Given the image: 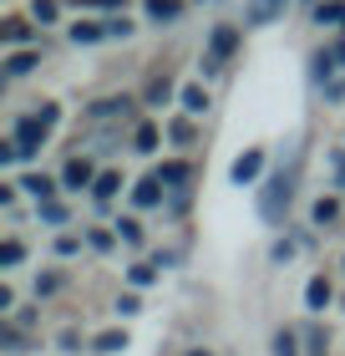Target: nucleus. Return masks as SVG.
Wrapping results in <instances>:
<instances>
[{
    "label": "nucleus",
    "mask_w": 345,
    "mask_h": 356,
    "mask_svg": "<svg viewBox=\"0 0 345 356\" xmlns=\"http://www.w3.org/2000/svg\"><path fill=\"white\" fill-rule=\"evenodd\" d=\"M51 118H56V112L46 107L41 118H21V122H15V148H21V158H31V153L46 143V133H51Z\"/></svg>",
    "instance_id": "obj_1"
},
{
    "label": "nucleus",
    "mask_w": 345,
    "mask_h": 356,
    "mask_svg": "<svg viewBox=\"0 0 345 356\" xmlns=\"http://www.w3.org/2000/svg\"><path fill=\"white\" fill-rule=\"evenodd\" d=\"M234 46H239V36H234L228 26H219V31H213V46H208V61H213V67L228 61V56H234Z\"/></svg>",
    "instance_id": "obj_2"
},
{
    "label": "nucleus",
    "mask_w": 345,
    "mask_h": 356,
    "mask_svg": "<svg viewBox=\"0 0 345 356\" xmlns=\"http://www.w3.org/2000/svg\"><path fill=\"white\" fill-rule=\"evenodd\" d=\"M259 168H264V153H259V148L239 153V163H234V184H249V178H259Z\"/></svg>",
    "instance_id": "obj_3"
},
{
    "label": "nucleus",
    "mask_w": 345,
    "mask_h": 356,
    "mask_svg": "<svg viewBox=\"0 0 345 356\" xmlns=\"http://www.w3.org/2000/svg\"><path fill=\"white\" fill-rule=\"evenodd\" d=\"M162 188H168L162 178H142V184H137V204L142 209H158L162 204Z\"/></svg>",
    "instance_id": "obj_4"
},
{
    "label": "nucleus",
    "mask_w": 345,
    "mask_h": 356,
    "mask_svg": "<svg viewBox=\"0 0 345 356\" xmlns=\"http://www.w3.org/2000/svg\"><path fill=\"white\" fill-rule=\"evenodd\" d=\"M67 184H71V188H87V184H96V173H92V163H87V158H71V163H67Z\"/></svg>",
    "instance_id": "obj_5"
},
{
    "label": "nucleus",
    "mask_w": 345,
    "mask_h": 356,
    "mask_svg": "<svg viewBox=\"0 0 345 356\" xmlns=\"http://www.w3.org/2000/svg\"><path fill=\"white\" fill-rule=\"evenodd\" d=\"M117 188H122V178H117V173H96L92 199H96V204H112V193H117Z\"/></svg>",
    "instance_id": "obj_6"
},
{
    "label": "nucleus",
    "mask_w": 345,
    "mask_h": 356,
    "mask_svg": "<svg viewBox=\"0 0 345 356\" xmlns=\"http://www.w3.org/2000/svg\"><path fill=\"white\" fill-rule=\"evenodd\" d=\"M285 6V0H249V21L254 26H264V21H274V10Z\"/></svg>",
    "instance_id": "obj_7"
},
{
    "label": "nucleus",
    "mask_w": 345,
    "mask_h": 356,
    "mask_svg": "<svg viewBox=\"0 0 345 356\" xmlns=\"http://www.w3.org/2000/svg\"><path fill=\"white\" fill-rule=\"evenodd\" d=\"M315 21L320 26H345V6H340V0H325V6L315 10Z\"/></svg>",
    "instance_id": "obj_8"
},
{
    "label": "nucleus",
    "mask_w": 345,
    "mask_h": 356,
    "mask_svg": "<svg viewBox=\"0 0 345 356\" xmlns=\"http://www.w3.org/2000/svg\"><path fill=\"white\" fill-rule=\"evenodd\" d=\"M325 300H330V285H325V280H310V290H305V305H310V311H320Z\"/></svg>",
    "instance_id": "obj_9"
},
{
    "label": "nucleus",
    "mask_w": 345,
    "mask_h": 356,
    "mask_svg": "<svg viewBox=\"0 0 345 356\" xmlns=\"http://www.w3.org/2000/svg\"><path fill=\"white\" fill-rule=\"evenodd\" d=\"M102 36H107V31L92 26V21H76V26H71V41H87V46H92V41H102Z\"/></svg>",
    "instance_id": "obj_10"
},
{
    "label": "nucleus",
    "mask_w": 345,
    "mask_h": 356,
    "mask_svg": "<svg viewBox=\"0 0 345 356\" xmlns=\"http://www.w3.org/2000/svg\"><path fill=\"white\" fill-rule=\"evenodd\" d=\"M31 67H36V56H31V51H15V56L6 61V76H26Z\"/></svg>",
    "instance_id": "obj_11"
},
{
    "label": "nucleus",
    "mask_w": 345,
    "mask_h": 356,
    "mask_svg": "<svg viewBox=\"0 0 345 356\" xmlns=\"http://www.w3.org/2000/svg\"><path fill=\"white\" fill-rule=\"evenodd\" d=\"M26 188L36 193V199H51V188H56V184H51L46 173H31V178H26Z\"/></svg>",
    "instance_id": "obj_12"
},
{
    "label": "nucleus",
    "mask_w": 345,
    "mask_h": 356,
    "mask_svg": "<svg viewBox=\"0 0 345 356\" xmlns=\"http://www.w3.org/2000/svg\"><path fill=\"white\" fill-rule=\"evenodd\" d=\"M183 107H188V112H203V107H208L203 87H183Z\"/></svg>",
    "instance_id": "obj_13"
},
{
    "label": "nucleus",
    "mask_w": 345,
    "mask_h": 356,
    "mask_svg": "<svg viewBox=\"0 0 345 356\" xmlns=\"http://www.w3.org/2000/svg\"><path fill=\"white\" fill-rule=\"evenodd\" d=\"M147 10H153L158 21H173V15H178V0H147Z\"/></svg>",
    "instance_id": "obj_14"
},
{
    "label": "nucleus",
    "mask_w": 345,
    "mask_h": 356,
    "mask_svg": "<svg viewBox=\"0 0 345 356\" xmlns=\"http://www.w3.org/2000/svg\"><path fill=\"white\" fill-rule=\"evenodd\" d=\"M133 143H137V148H142V153H147V148H158V127H153V122H142Z\"/></svg>",
    "instance_id": "obj_15"
},
{
    "label": "nucleus",
    "mask_w": 345,
    "mask_h": 356,
    "mask_svg": "<svg viewBox=\"0 0 345 356\" xmlns=\"http://www.w3.org/2000/svg\"><path fill=\"white\" fill-rule=\"evenodd\" d=\"M31 15H36L41 26H46V21H56V0H36V6H31Z\"/></svg>",
    "instance_id": "obj_16"
},
{
    "label": "nucleus",
    "mask_w": 345,
    "mask_h": 356,
    "mask_svg": "<svg viewBox=\"0 0 345 356\" xmlns=\"http://www.w3.org/2000/svg\"><path fill=\"white\" fill-rule=\"evenodd\" d=\"M183 178H188V168H183V163L162 168V184H168V188H183Z\"/></svg>",
    "instance_id": "obj_17"
},
{
    "label": "nucleus",
    "mask_w": 345,
    "mask_h": 356,
    "mask_svg": "<svg viewBox=\"0 0 345 356\" xmlns=\"http://www.w3.org/2000/svg\"><path fill=\"white\" fill-rule=\"evenodd\" d=\"M274 356H294V336L279 331V336H274Z\"/></svg>",
    "instance_id": "obj_18"
},
{
    "label": "nucleus",
    "mask_w": 345,
    "mask_h": 356,
    "mask_svg": "<svg viewBox=\"0 0 345 356\" xmlns=\"http://www.w3.org/2000/svg\"><path fill=\"white\" fill-rule=\"evenodd\" d=\"M315 219H320V224L335 219V199H320V204H315Z\"/></svg>",
    "instance_id": "obj_19"
},
{
    "label": "nucleus",
    "mask_w": 345,
    "mask_h": 356,
    "mask_svg": "<svg viewBox=\"0 0 345 356\" xmlns=\"http://www.w3.org/2000/svg\"><path fill=\"white\" fill-rule=\"evenodd\" d=\"M0 265H21V245H6V250H0Z\"/></svg>",
    "instance_id": "obj_20"
},
{
    "label": "nucleus",
    "mask_w": 345,
    "mask_h": 356,
    "mask_svg": "<svg viewBox=\"0 0 345 356\" xmlns=\"http://www.w3.org/2000/svg\"><path fill=\"white\" fill-rule=\"evenodd\" d=\"M56 280H61V275H41V280H36V296H51Z\"/></svg>",
    "instance_id": "obj_21"
},
{
    "label": "nucleus",
    "mask_w": 345,
    "mask_h": 356,
    "mask_svg": "<svg viewBox=\"0 0 345 356\" xmlns=\"http://www.w3.org/2000/svg\"><path fill=\"white\" fill-rule=\"evenodd\" d=\"M127 280H133V285H153V270H147V265H137L133 275H127Z\"/></svg>",
    "instance_id": "obj_22"
},
{
    "label": "nucleus",
    "mask_w": 345,
    "mask_h": 356,
    "mask_svg": "<svg viewBox=\"0 0 345 356\" xmlns=\"http://www.w3.org/2000/svg\"><path fill=\"white\" fill-rule=\"evenodd\" d=\"M188 356H208V351H188Z\"/></svg>",
    "instance_id": "obj_23"
}]
</instances>
